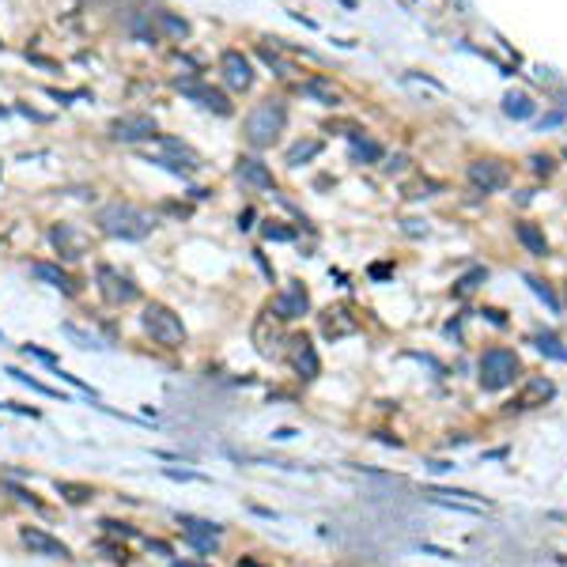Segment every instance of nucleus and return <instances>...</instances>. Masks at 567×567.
Here are the masks:
<instances>
[{
  "label": "nucleus",
  "mask_w": 567,
  "mask_h": 567,
  "mask_svg": "<svg viewBox=\"0 0 567 567\" xmlns=\"http://www.w3.org/2000/svg\"><path fill=\"white\" fill-rule=\"evenodd\" d=\"M60 333H65L68 340H76V344H80V348H106L102 340L95 337V333L80 329V325H72V322H65V325H60Z\"/></svg>",
  "instance_id": "c85d7f7f"
},
{
  "label": "nucleus",
  "mask_w": 567,
  "mask_h": 567,
  "mask_svg": "<svg viewBox=\"0 0 567 567\" xmlns=\"http://www.w3.org/2000/svg\"><path fill=\"white\" fill-rule=\"evenodd\" d=\"M30 276L34 280H42V284H49V287H57V291H65V295H76V280L68 276L60 265H49V261H30Z\"/></svg>",
  "instance_id": "dca6fc26"
},
{
  "label": "nucleus",
  "mask_w": 567,
  "mask_h": 567,
  "mask_svg": "<svg viewBox=\"0 0 567 567\" xmlns=\"http://www.w3.org/2000/svg\"><path fill=\"white\" fill-rule=\"evenodd\" d=\"M174 91H178V95H186V98H193L201 110H212L216 118H231V113H234L231 98H227L223 91H216V87H208V83H201L197 76H189V80H174Z\"/></svg>",
  "instance_id": "423d86ee"
},
{
  "label": "nucleus",
  "mask_w": 567,
  "mask_h": 567,
  "mask_svg": "<svg viewBox=\"0 0 567 567\" xmlns=\"http://www.w3.org/2000/svg\"><path fill=\"white\" fill-rule=\"evenodd\" d=\"M514 234H518V242H522V246H526L533 257H544V254H548V242H544V234L537 231L533 223H518V227H514Z\"/></svg>",
  "instance_id": "4be33fe9"
},
{
  "label": "nucleus",
  "mask_w": 567,
  "mask_h": 567,
  "mask_svg": "<svg viewBox=\"0 0 567 567\" xmlns=\"http://www.w3.org/2000/svg\"><path fill=\"white\" fill-rule=\"evenodd\" d=\"M526 284H529V291H533L537 299H541L544 307L552 310V314H559V299H556V291H552V287L544 284V280H537V276H526Z\"/></svg>",
  "instance_id": "cd10ccee"
},
{
  "label": "nucleus",
  "mask_w": 567,
  "mask_h": 567,
  "mask_svg": "<svg viewBox=\"0 0 567 567\" xmlns=\"http://www.w3.org/2000/svg\"><path fill=\"white\" fill-rule=\"evenodd\" d=\"M155 144L163 148V155L178 159V163L186 159V166H189V170H197V166H201V155H197V151L189 148V144H181L178 136H163V133H159V136H155Z\"/></svg>",
  "instance_id": "6ab92c4d"
},
{
  "label": "nucleus",
  "mask_w": 567,
  "mask_h": 567,
  "mask_svg": "<svg viewBox=\"0 0 567 567\" xmlns=\"http://www.w3.org/2000/svg\"><path fill=\"white\" fill-rule=\"evenodd\" d=\"M144 163H151V166H159V170H166V174H174V178H189V166L186 163H178V159H170V155H144Z\"/></svg>",
  "instance_id": "bb28decb"
},
{
  "label": "nucleus",
  "mask_w": 567,
  "mask_h": 567,
  "mask_svg": "<svg viewBox=\"0 0 567 567\" xmlns=\"http://www.w3.org/2000/svg\"><path fill=\"white\" fill-rule=\"evenodd\" d=\"M181 526V533H186V541L193 544L201 556H212V552L219 548V533H223V526L219 522H208V518H193V514H174Z\"/></svg>",
  "instance_id": "0eeeda50"
},
{
  "label": "nucleus",
  "mask_w": 567,
  "mask_h": 567,
  "mask_svg": "<svg viewBox=\"0 0 567 567\" xmlns=\"http://www.w3.org/2000/svg\"><path fill=\"white\" fill-rule=\"evenodd\" d=\"M95 284H98V295H102L110 307H129V302H136V295H140L136 280L129 276V272L113 269V265H98V269H95Z\"/></svg>",
  "instance_id": "39448f33"
},
{
  "label": "nucleus",
  "mask_w": 567,
  "mask_h": 567,
  "mask_svg": "<svg viewBox=\"0 0 567 567\" xmlns=\"http://www.w3.org/2000/svg\"><path fill=\"white\" fill-rule=\"evenodd\" d=\"M238 567H257V564H249V559H242V564Z\"/></svg>",
  "instance_id": "de8ad7c7"
},
{
  "label": "nucleus",
  "mask_w": 567,
  "mask_h": 567,
  "mask_svg": "<svg viewBox=\"0 0 567 567\" xmlns=\"http://www.w3.org/2000/svg\"><path fill=\"white\" fill-rule=\"evenodd\" d=\"M170 480H197V484H208V476H201V473H189V469H163Z\"/></svg>",
  "instance_id": "e433bc0d"
},
{
  "label": "nucleus",
  "mask_w": 567,
  "mask_h": 567,
  "mask_svg": "<svg viewBox=\"0 0 567 567\" xmlns=\"http://www.w3.org/2000/svg\"><path fill=\"white\" fill-rule=\"evenodd\" d=\"M257 57H261L265 65H269L272 72H276V76H287V72H291V65H287V60L280 57V53H272V49H257Z\"/></svg>",
  "instance_id": "2f4dec72"
},
{
  "label": "nucleus",
  "mask_w": 567,
  "mask_h": 567,
  "mask_svg": "<svg viewBox=\"0 0 567 567\" xmlns=\"http://www.w3.org/2000/svg\"><path fill=\"white\" fill-rule=\"evenodd\" d=\"M370 276H375V280H386V276H393V269L378 261V265H370Z\"/></svg>",
  "instance_id": "ea45409f"
},
{
  "label": "nucleus",
  "mask_w": 567,
  "mask_h": 567,
  "mask_svg": "<svg viewBox=\"0 0 567 567\" xmlns=\"http://www.w3.org/2000/svg\"><path fill=\"white\" fill-rule=\"evenodd\" d=\"M49 238H53V246L60 249L65 261H80V257L87 254V238H83V231H76L72 223H57L49 231Z\"/></svg>",
  "instance_id": "4468645a"
},
{
  "label": "nucleus",
  "mask_w": 567,
  "mask_h": 567,
  "mask_svg": "<svg viewBox=\"0 0 567 567\" xmlns=\"http://www.w3.org/2000/svg\"><path fill=\"white\" fill-rule=\"evenodd\" d=\"M484 276H488V269H473V272H465V276H461L458 280V287H454V291H458V295H465V291H473V287L476 284H480V280Z\"/></svg>",
  "instance_id": "72a5a7b5"
},
{
  "label": "nucleus",
  "mask_w": 567,
  "mask_h": 567,
  "mask_svg": "<svg viewBox=\"0 0 567 567\" xmlns=\"http://www.w3.org/2000/svg\"><path fill=\"white\" fill-rule=\"evenodd\" d=\"M291 344V367L299 370L302 378H318V370H322V363H318V352L314 344H310L307 337H291L287 340Z\"/></svg>",
  "instance_id": "2eb2a0df"
},
{
  "label": "nucleus",
  "mask_w": 567,
  "mask_h": 567,
  "mask_svg": "<svg viewBox=\"0 0 567 567\" xmlns=\"http://www.w3.org/2000/svg\"><path fill=\"white\" fill-rule=\"evenodd\" d=\"M0 344H4V333H0Z\"/></svg>",
  "instance_id": "3c124183"
},
{
  "label": "nucleus",
  "mask_w": 567,
  "mask_h": 567,
  "mask_svg": "<svg viewBox=\"0 0 567 567\" xmlns=\"http://www.w3.org/2000/svg\"><path fill=\"white\" fill-rule=\"evenodd\" d=\"M238 227H242V231H249V227H254V208H246L238 216Z\"/></svg>",
  "instance_id": "c03bdc74"
},
{
  "label": "nucleus",
  "mask_w": 567,
  "mask_h": 567,
  "mask_svg": "<svg viewBox=\"0 0 567 567\" xmlns=\"http://www.w3.org/2000/svg\"><path fill=\"white\" fill-rule=\"evenodd\" d=\"M159 125L148 113H121V118L110 121V140L118 144H140V140H155Z\"/></svg>",
  "instance_id": "6e6552de"
},
{
  "label": "nucleus",
  "mask_w": 567,
  "mask_h": 567,
  "mask_svg": "<svg viewBox=\"0 0 567 567\" xmlns=\"http://www.w3.org/2000/svg\"><path fill=\"white\" fill-rule=\"evenodd\" d=\"M556 393V386L548 382V378H533V382L522 390V397H518V408H533V405H544V401Z\"/></svg>",
  "instance_id": "412c9836"
},
{
  "label": "nucleus",
  "mask_w": 567,
  "mask_h": 567,
  "mask_svg": "<svg viewBox=\"0 0 567 567\" xmlns=\"http://www.w3.org/2000/svg\"><path fill=\"white\" fill-rule=\"evenodd\" d=\"M95 227L106 238H121V242H140L155 231V216L148 208L133 201H110L95 212Z\"/></svg>",
  "instance_id": "f257e3e1"
},
{
  "label": "nucleus",
  "mask_w": 567,
  "mask_h": 567,
  "mask_svg": "<svg viewBox=\"0 0 567 567\" xmlns=\"http://www.w3.org/2000/svg\"><path fill=\"white\" fill-rule=\"evenodd\" d=\"M174 567H208V564H178V559H174Z\"/></svg>",
  "instance_id": "49530a36"
},
{
  "label": "nucleus",
  "mask_w": 567,
  "mask_h": 567,
  "mask_svg": "<svg viewBox=\"0 0 567 567\" xmlns=\"http://www.w3.org/2000/svg\"><path fill=\"white\" fill-rule=\"evenodd\" d=\"M405 163H408L405 155H393L390 163H386V170H390V174H401V170H405Z\"/></svg>",
  "instance_id": "a19ab883"
},
{
  "label": "nucleus",
  "mask_w": 567,
  "mask_h": 567,
  "mask_svg": "<svg viewBox=\"0 0 567 567\" xmlns=\"http://www.w3.org/2000/svg\"><path fill=\"white\" fill-rule=\"evenodd\" d=\"M4 375H12L15 382L30 386V390H34V393H42V397H60V401H65V393H60V390H53V386H45V382H38V378H30L27 370H19V367H8Z\"/></svg>",
  "instance_id": "393cba45"
},
{
  "label": "nucleus",
  "mask_w": 567,
  "mask_h": 567,
  "mask_svg": "<svg viewBox=\"0 0 567 567\" xmlns=\"http://www.w3.org/2000/svg\"><path fill=\"white\" fill-rule=\"evenodd\" d=\"M23 355H34L38 363H45V367H53V370L60 367V359H57V355H53V352H45V348H38V344H23Z\"/></svg>",
  "instance_id": "473e14b6"
},
{
  "label": "nucleus",
  "mask_w": 567,
  "mask_h": 567,
  "mask_svg": "<svg viewBox=\"0 0 567 567\" xmlns=\"http://www.w3.org/2000/svg\"><path fill=\"white\" fill-rule=\"evenodd\" d=\"M348 144H352V159L355 163H382V144L378 140H370V136H363V133H348Z\"/></svg>",
  "instance_id": "a211bd4d"
},
{
  "label": "nucleus",
  "mask_w": 567,
  "mask_h": 567,
  "mask_svg": "<svg viewBox=\"0 0 567 567\" xmlns=\"http://www.w3.org/2000/svg\"><path fill=\"white\" fill-rule=\"evenodd\" d=\"M261 234H265V242H291V238H295L291 227L276 223V219H265V223H261Z\"/></svg>",
  "instance_id": "7c9ffc66"
},
{
  "label": "nucleus",
  "mask_w": 567,
  "mask_h": 567,
  "mask_svg": "<svg viewBox=\"0 0 567 567\" xmlns=\"http://www.w3.org/2000/svg\"><path fill=\"white\" fill-rule=\"evenodd\" d=\"M469 181L476 189H484V193H496V189H503L511 181V170L499 159H476V163H469Z\"/></svg>",
  "instance_id": "9b49d317"
},
{
  "label": "nucleus",
  "mask_w": 567,
  "mask_h": 567,
  "mask_svg": "<svg viewBox=\"0 0 567 567\" xmlns=\"http://www.w3.org/2000/svg\"><path fill=\"white\" fill-rule=\"evenodd\" d=\"M234 178H238L242 186H249V189L276 193V178H272V170L257 155H238V163H234Z\"/></svg>",
  "instance_id": "f8f14e48"
},
{
  "label": "nucleus",
  "mask_w": 567,
  "mask_h": 567,
  "mask_svg": "<svg viewBox=\"0 0 567 567\" xmlns=\"http://www.w3.org/2000/svg\"><path fill=\"white\" fill-rule=\"evenodd\" d=\"M19 113H27V118H30V121H49V113H42V110H30V106H27V102H23V106H19Z\"/></svg>",
  "instance_id": "79ce46f5"
},
{
  "label": "nucleus",
  "mask_w": 567,
  "mask_h": 567,
  "mask_svg": "<svg viewBox=\"0 0 567 567\" xmlns=\"http://www.w3.org/2000/svg\"><path fill=\"white\" fill-rule=\"evenodd\" d=\"M533 344H537V352H541V355H548V359H564V363H567V348L559 344V337H552V333H537Z\"/></svg>",
  "instance_id": "a878e982"
},
{
  "label": "nucleus",
  "mask_w": 567,
  "mask_h": 567,
  "mask_svg": "<svg viewBox=\"0 0 567 567\" xmlns=\"http://www.w3.org/2000/svg\"><path fill=\"white\" fill-rule=\"evenodd\" d=\"M4 491H12V496H15V499H19V503H30V507H42V503H38V499H34V496H30V491H27V488H19V484H12V480H4Z\"/></svg>",
  "instance_id": "c9c22d12"
},
{
  "label": "nucleus",
  "mask_w": 567,
  "mask_h": 567,
  "mask_svg": "<svg viewBox=\"0 0 567 567\" xmlns=\"http://www.w3.org/2000/svg\"><path fill=\"white\" fill-rule=\"evenodd\" d=\"M0 118H8V106H0Z\"/></svg>",
  "instance_id": "09e8293b"
},
{
  "label": "nucleus",
  "mask_w": 567,
  "mask_h": 567,
  "mask_svg": "<svg viewBox=\"0 0 567 567\" xmlns=\"http://www.w3.org/2000/svg\"><path fill=\"white\" fill-rule=\"evenodd\" d=\"M518 378V355L511 348H488L480 355V386L484 390H507Z\"/></svg>",
  "instance_id": "20e7f679"
},
{
  "label": "nucleus",
  "mask_w": 567,
  "mask_h": 567,
  "mask_svg": "<svg viewBox=\"0 0 567 567\" xmlns=\"http://www.w3.org/2000/svg\"><path fill=\"white\" fill-rule=\"evenodd\" d=\"M148 552H155V556H170V544H166V541H151V537H148Z\"/></svg>",
  "instance_id": "58836bf2"
},
{
  "label": "nucleus",
  "mask_w": 567,
  "mask_h": 567,
  "mask_svg": "<svg viewBox=\"0 0 567 567\" xmlns=\"http://www.w3.org/2000/svg\"><path fill=\"white\" fill-rule=\"evenodd\" d=\"M219 76H223V83L231 91H249V83H254V60L242 49H223L219 53Z\"/></svg>",
  "instance_id": "1a4fd4ad"
},
{
  "label": "nucleus",
  "mask_w": 567,
  "mask_h": 567,
  "mask_svg": "<svg viewBox=\"0 0 567 567\" xmlns=\"http://www.w3.org/2000/svg\"><path fill=\"white\" fill-rule=\"evenodd\" d=\"M302 95L314 98L318 106H337L340 102V91L333 87V80H325V76H310V80H302Z\"/></svg>",
  "instance_id": "f3484780"
},
{
  "label": "nucleus",
  "mask_w": 567,
  "mask_h": 567,
  "mask_svg": "<svg viewBox=\"0 0 567 567\" xmlns=\"http://www.w3.org/2000/svg\"><path fill=\"white\" fill-rule=\"evenodd\" d=\"M155 27H159V34H166L170 42H186L189 38V23L181 19V15H174V12H155Z\"/></svg>",
  "instance_id": "aec40b11"
},
{
  "label": "nucleus",
  "mask_w": 567,
  "mask_h": 567,
  "mask_svg": "<svg viewBox=\"0 0 567 567\" xmlns=\"http://www.w3.org/2000/svg\"><path fill=\"white\" fill-rule=\"evenodd\" d=\"M284 125H287V106L280 102V98H261V102L246 113V121H242V136H246V144L254 151H265L280 140Z\"/></svg>",
  "instance_id": "f03ea898"
},
{
  "label": "nucleus",
  "mask_w": 567,
  "mask_h": 567,
  "mask_svg": "<svg viewBox=\"0 0 567 567\" xmlns=\"http://www.w3.org/2000/svg\"><path fill=\"white\" fill-rule=\"evenodd\" d=\"M140 325H144V333L163 348H181L186 344V325H181V318L174 314L170 307H163V302H148L144 314H140Z\"/></svg>",
  "instance_id": "7ed1b4c3"
},
{
  "label": "nucleus",
  "mask_w": 567,
  "mask_h": 567,
  "mask_svg": "<svg viewBox=\"0 0 567 567\" xmlns=\"http://www.w3.org/2000/svg\"><path fill=\"white\" fill-rule=\"evenodd\" d=\"M19 541L30 548V556H45V559H72V548L57 537H49L45 529L38 526H23L19 529Z\"/></svg>",
  "instance_id": "9d476101"
},
{
  "label": "nucleus",
  "mask_w": 567,
  "mask_h": 567,
  "mask_svg": "<svg viewBox=\"0 0 567 567\" xmlns=\"http://www.w3.org/2000/svg\"><path fill=\"white\" fill-rule=\"evenodd\" d=\"M0 49H4V42H0Z\"/></svg>",
  "instance_id": "864d4df0"
},
{
  "label": "nucleus",
  "mask_w": 567,
  "mask_h": 567,
  "mask_svg": "<svg viewBox=\"0 0 567 567\" xmlns=\"http://www.w3.org/2000/svg\"><path fill=\"white\" fill-rule=\"evenodd\" d=\"M423 552H431V556H438V559H454V552H446V548H435V544H420Z\"/></svg>",
  "instance_id": "37998d69"
},
{
  "label": "nucleus",
  "mask_w": 567,
  "mask_h": 567,
  "mask_svg": "<svg viewBox=\"0 0 567 567\" xmlns=\"http://www.w3.org/2000/svg\"><path fill=\"white\" fill-rule=\"evenodd\" d=\"M102 529L113 537H136V529L129 526V522H113V518H102Z\"/></svg>",
  "instance_id": "f704fd0d"
},
{
  "label": "nucleus",
  "mask_w": 567,
  "mask_h": 567,
  "mask_svg": "<svg viewBox=\"0 0 567 567\" xmlns=\"http://www.w3.org/2000/svg\"><path fill=\"white\" fill-rule=\"evenodd\" d=\"M529 163H533L537 174H552V159H548V155H533Z\"/></svg>",
  "instance_id": "4c0bfd02"
},
{
  "label": "nucleus",
  "mask_w": 567,
  "mask_h": 567,
  "mask_svg": "<svg viewBox=\"0 0 567 567\" xmlns=\"http://www.w3.org/2000/svg\"><path fill=\"white\" fill-rule=\"evenodd\" d=\"M503 113L514 121H526V118H533V102H529V95H522V91H511V95L503 98Z\"/></svg>",
  "instance_id": "5701e85b"
},
{
  "label": "nucleus",
  "mask_w": 567,
  "mask_h": 567,
  "mask_svg": "<svg viewBox=\"0 0 567 567\" xmlns=\"http://www.w3.org/2000/svg\"><path fill=\"white\" fill-rule=\"evenodd\" d=\"M564 159H567V148H564Z\"/></svg>",
  "instance_id": "603ef678"
},
{
  "label": "nucleus",
  "mask_w": 567,
  "mask_h": 567,
  "mask_svg": "<svg viewBox=\"0 0 567 567\" xmlns=\"http://www.w3.org/2000/svg\"><path fill=\"white\" fill-rule=\"evenodd\" d=\"M344 4H348V8H355V0H344Z\"/></svg>",
  "instance_id": "8fccbe9b"
},
{
  "label": "nucleus",
  "mask_w": 567,
  "mask_h": 567,
  "mask_svg": "<svg viewBox=\"0 0 567 567\" xmlns=\"http://www.w3.org/2000/svg\"><path fill=\"white\" fill-rule=\"evenodd\" d=\"M272 438H280V443H284V438H295V427H276V431H272Z\"/></svg>",
  "instance_id": "a18cd8bd"
},
{
  "label": "nucleus",
  "mask_w": 567,
  "mask_h": 567,
  "mask_svg": "<svg viewBox=\"0 0 567 567\" xmlns=\"http://www.w3.org/2000/svg\"><path fill=\"white\" fill-rule=\"evenodd\" d=\"M57 491L68 499V503H87V499L95 496V488H87V484H72V480H57Z\"/></svg>",
  "instance_id": "c756f323"
},
{
  "label": "nucleus",
  "mask_w": 567,
  "mask_h": 567,
  "mask_svg": "<svg viewBox=\"0 0 567 567\" xmlns=\"http://www.w3.org/2000/svg\"><path fill=\"white\" fill-rule=\"evenodd\" d=\"M310 310V295H307V287L302 284H287L284 291L272 299V318H284V322H291V318H302Z\"/></svg>",
  "instance_id": "ddd939ff"
},
{
  "label": "nucleus",
  "mask_w": 567,
  "mask_h": 567,
  "mask_svg": "<svg viewBox=\"0 0 567 567\" xmlns=\"http://www.w3.org/2000/svg\"><path fill=\"white\" fill-rule=\"evenodd\" d=\"M314 155H322V140H299V144L287 148V163L291 166L307 163V159H314Z\"/></svg>",
  "instance_id": "b1692460"
}]
</instances>
